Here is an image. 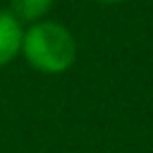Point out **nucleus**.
<instances>
[{"label": "nucleus", "mask_w": 153, "mask_h": 153, "mask_svg": "<svg viewBox=\"0 0 153 153\" xmlns=\"http://www.w3.org/2000/svg\"><path fill=\"white\" fill-rule=\"evenodd\" d=\"M19 57L38 74L60 76L76 62V38L67 24L48 17L24 26Z\"/></svg>", "instance_id": "obj_1"}, {"label": "nucleus", "mask_w": 153, "mask_h": 153, "mask_svg": "<svg viewBox=\"0 0 153 153\" xmlns=\"http://www.w3.org/2000/svg\"><path fill=\"white\" fill-rule=\"evenodd\" d=\"M22 36L24 24L7 7H0V69L22 55Z\"/></svg>", "instance_id": "obj_2"}, {"label": "nucleus", "mask_w": 153, "mask_h": 153, "mask_svg": "<svg viewBox=\"0 0 153 153\" xmlns=\"http://www.w3.org/2000/svg\"><path fill=\"white\" fill-rule=\"evenodd\" d=\"M53 7H55V0H10V5H7V10L24 26L41 22V19H48Z\"/></svg>", "instance_id": "obj_3"}, {"label": "nucleus", "mask_w": 153, "mask_h": 153, "mask_svg": "<svg viewBox=\"0 0 153 153\" xmlns=\"http://www.w3.org/2000/svg\"><path fill=\"white\" fill-rule=\"evenodd\" d=\"M93 2H98V5H124L129 0H93Z\"/></svg>", "instance_id": "obj_4"}]
</instances>
